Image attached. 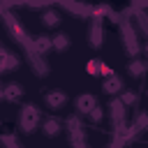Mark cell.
I'll use <instances>...</instances> for the list:
<instances>
[{"instance_id":"obj_1","label":"cell","mask_w":148,"mask_h":148,"mask_svg":"<svg viewBox=\"0 0 148 148\" xmlns=\"http://www.w3.org/2000/svg\"><path fill=\"white\" fill-rule=\"evenodd\" d=\"M37 120H39V111H37L35 106H25V109L21 111V118H18V123H21V127H23L25 132L35 130V127H37Z\"/></svg>"},{"instance_id":"obj_2","label":"cell","mask_w":148,"mask_h":148,"mask_svg":"<svg viewBox=\"0 0 148 148\" xmlns=\"http://www.w3.org/2000/svg\"><path fill=\"white\" fill-rule=\"evenodd\" d=\"M21 95H23V88H21L18 83H7V86L2 88V99H5V102H16Z\"/></svg>"},{"instance_id":"obj_3","label":"cell","mask_w":148,"mask_h":148,"mask_svg":"<svg viewBox=\"0 0 148 148\" xmlns=\"http://www.w3.org/2000/svg\"><path fill=\"white\" fill-rule=\"evenodd\" d=\"M76 109L81 111V113H90L92 109H95V97L92 95H81V97H76Z\"/></svg>"},{"instance_id":"obj_4","label":"cell","mask_w":148,"mask_h":148,"mask_svg":"<svg viewBox=\"0 0 148 148\" xmlns=\"http://www.w3.org/2000/svg\"><path fill=\"white\" fill-rule=\"evenodd\" d=\"M65 102H67V97H65L62 90H51V92H46V104H49V106H56V109H58V106H62Z\"/></svg>"},{"instance_id":"obj_5","label":"cell","mask_w":148,"mask_h":148,"mask_svg":"<svg viewBox=\"0 0 148 148\" xmlns=\"http://www.w3.org/2000/svg\"><path fill=\"white\" fill-rule=\"evenodd\" d=\"M42 21H44V25L53 28V25H58V23H60V14H58V12H53V9H49V12H44Z\"/></svg>"},{"instance_id":"obj_6","label":"cell","mask_w":148,"mask_h":148,"mask_svg":"<svg viewBox=\"0 0 148 148\" xmlns=\"http://www.w3.org/2000/svg\"><path fill=\"white\" fill-rule=\"evenodd\" d=\"M127 72H130L132 76H141V74L146 72V62H143V60H132V62L127 65Z\"/></svg>"},{"instance_id":"obj_7","label":"cell","mask_w":148,"mask_h":148,"mask_svg":"<svg viewBox=\"0 0 148 148\" xmlns=\"http://www.w3.org/2000/svg\"><path fill=\"white\" fill-rule=\"evenodd\" d=\"M44 132H46V136H56V134L60 132V123H58L56 118H49V120L44 123Z\"/></svg>"},{"instance_id":"obj_8","label":"cell","mask_w":148,"mask_h":148,"mask_svg":"<svg viewBox=\"0 0 148 148\" xmlns=\"http://www.w3.org/2000/svg\"><path fill=\"white\" fill-rule=\"evenodd\" d=\"M120 88H123V83H120V79H116L113 74H111V79L104 83V90H106V92H118Z\"/></svg>"},{"instance_id":"obj_9","label":"cell","mask_w":148,"mask_h":148,"mask_svg":"<svg viewBox=\"0 0 148 148\" xmlns=\"http://www.w3.org/2000/svg\"><path fill=\"white\" fill-rule=\"evenodd\" d=\"M49 46H53V42H51L49 37H37V39H35V49H37L39 53H44Z\"/></svg>"},{"instance_id":"obj_10","label":"cell","mask_w":148,"mask_h":148,"mask_svg":"<svg viewBox=\"0 0 148 148\" xmlns=\"http://www.w3.org/2000/svg\"><path fill=\"white\" fill-rule=\"evenodd\" d=\"M16 65H18V60H16L12 53H7V51H5V56H2V69L7 72V69H12V67H16Z\"/></svg>"},{"instance_id":"obj_11","label":"cell","mask_w":148,"mask_h":148,"mask_svg":"<svg viewBox=\"0 0 148 148\" xmlns=\"http://www.w3.org/2000/svg\"><path fill=\"white\" fill-rule=\"evenodd\" d=\"M53 46H56L58 51H65V49L69 46V37H67V35H58V37L53 39Z\"/></svg>"},{"instance_id":"obj_12","label":"cell","mask_w":148,"mask_h":148,"mask_svg":"<svg viewBox=\"0 0 148 148\" xmlns=\"http://www.w3.org/2000/svg\"><path fill=\"white\" fill-rule=\"evenodd\" d=\"M120 99H123V104H134V102H136V95L130 90V92H123V95H120Z\"/></svg>"},{"instance_id":"obj_13","label":"cell","mask_w":148,"mask_h":148,"mask_svg":"<svg viewBox=\"0 0 148 148\" xmlns=\"http://www.w3.org/2000/svg\"><path fill=\"white\" fill-rule=\"evenodd\" d=\"M90 116H92V120H99V118H102V109H99V106H95V109L90 111Z\"/></svg>"},{"instance_id":"obj_14","label":"cell","mask_w":148,"mask_h":148,"mask_svg":"<svg viewBox=\"0 0 148 148\" xmlns=\"http://www.w3.org/2000/svg\"><path fill=\"white\" fill-rule=\"evenodd\" d=\"M143 51H146V56H148V42H146V46H143Z\"/></svg>"}]
</instances>
